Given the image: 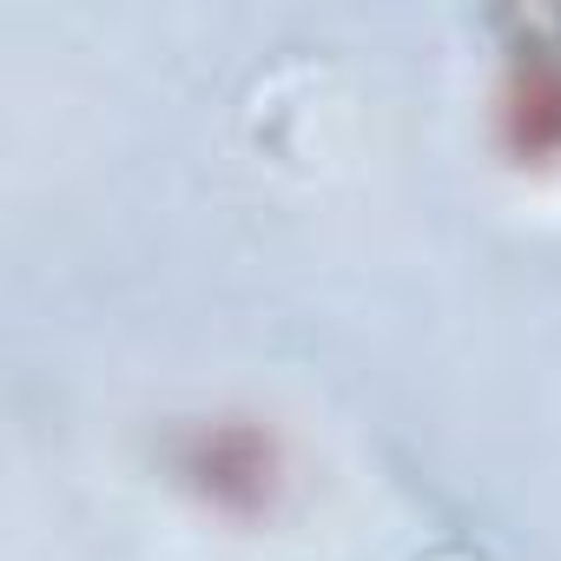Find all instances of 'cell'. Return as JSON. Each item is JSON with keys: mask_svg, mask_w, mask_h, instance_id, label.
Returning a JSON list of instances; mask_svg holds the SVG:
<instances>
[{"mask_svg": "<svg viewBox=\"0 0 561 561\" xmlns=\"http://www.w3.org/2000/svg\"><path fill=\"white\" fill-rule=\"evenodd\" d=\"M554 21H528V41L508 47L495 87V139L515 165H561V41Z\"/></svg>", "mask_w": 561, "mask_h": 561, "instance_id": "cell-2", "label": "cell"}, {"mask_svg": "<svg viewBox=\"0 0 561 561\" xmlns=\"http://www.w3.org/2000/svg\"><path fill=\"white\" fill-rule=\"evenodd\" d=\"M172 476L198 489L218 515H271L277 489H285V449L257 423L205 416L172 436Z\"/></svg>", "mask_w": 561, "mask_h": 561, "instance_id": "cell-1", "label": "cell"}]
</instances>
